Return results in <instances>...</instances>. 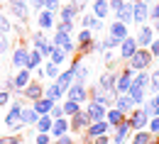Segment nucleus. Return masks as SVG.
I'll use <instances>...</instances> for the list:
<instances>
[{
    "mask_svg": "<svg viewBox=\"0 0 159 144\" xmlns=\"http://www.w3.org/2000/svg\"><path fill=\"white\" fill-rule=\"evenodd\" d=\"M37 117H39V115L34 112V107H32V110H25V107H22V115H20V122L22 124H34V122H37Z\"/></svg>",
    "mask_w": 159,
    "mask_h": 144,
    "instance_id": "34",
    "label": "nucleus"
},
{
    "mask_svg": "<svg viewBox=\"0 0 159 144\" xmlns=\"http://www.w3.org/2000/svg\"><path fill=\"white\" fill-rule=\"evenodd\" d=\"M149 132H152V134H157V132H159V117H157V115L149 120Z\"/></svg>",
    "mask_w": 159,
    "mask_h": 144,
    "instance_id": "45",
    "label": "nucleus"
},
{
    "mask_svg": "<svg viewBox=\"0 0 159 144\" xmlns=\"http://www.w3.org/2000/svg\"><path fill=\"white\" fill-rule=\"evenodd\" d=\"M49 115L57 120V117H64V110H61L59 105H52V110H49Z\"/></svg>",
    "mask_w": 159,
    "mask_h": 144,
    "instance_id": "47",
    "label": "nucleus"
},
{
    "mask_svg": "<svg viewBox=\"0 0 159 144\" xmlns=\"http://www.w3.org/2000/svg\"><path fill=\"white\" fill-rule=\"evenodd\" d=\"M108 127H110V124L105 122V120L91 122V124H88V137H91V139H96V137H100V134H105V132H108Z\"/></svg>",
    "mask_w": 159,
    "mask_h": 144,
    "instance_id": "18",
    "label": "nucleus"
},
{
    "mask_svg": "<svg viewBox=\"0 0 159 144\" xmlns=\"http://www.w3.org/2000/svg\"><path fill=\"white\" fill-rule=\"evenodd\" d=\"M57 29H61V32H71V29H74V22H69V20H61L59 24H57Z\"/></svg>",
    "mask_w": 159,
    "mask_h": 144,
    "instance_id": "42",
    "label": "nucleus"
},
{
    "mask_svg": "<svg viewBox=\"0 0 159 144\" xmlns=\"http://www.w3.org/2000/svg\"><path fill=\"white\" fill-rule=\"evenodd\" d=\"M152 59H154V56L149 54V49H137V51L127 59V63H130L132 71H144V68L152 63Z\"/></svg>",
    "mask_w": 159,
    "mask_h": 144,
    "instance_id": "1",
    "label": "nucleus"
},
{
    "mask_svg": "<svg viewBox=\"0 0 159 144\" xmlns=\"http://www.w3.org/2000/svg\"><path fill=\"white\" fill-rule=\"evenodd\" d=\"M83 27H88V29H96V32H100V29H103V22H100L96 15H83Z\"/></svg>",
    "mask_w": 159,
    "mask_h": 144,
    "instance_id": "33",
    "label": "nucleus"
},
{
    "mask_svg": "<svg viewBox=\"0 0 159 144\" xmlns=\"http://www.w3.org/2000/svg\"><path fill=\"white\" fill-rule=\"evenodd\" d=\"M5 37H7V34H2V32H0V54L7 49V39H5Z\"/></svg>",
    "mask_w": 159,
    "mask_h": 144,
    "instance_id": "53",
    "label": "nucleus"
},
{
    "mask_svg": "<svg viewBox=\"0 0 159 144\" xmlns=\"http://www.w3.org/2000/svg\"><path fill=\"white\" fill-rule=\"evenodd\" d=\"M54 15H57V12H52V10H47V7L39 10V15H37V24H39V29H44V32L52 29V27H54Z\"/></svg>",
    "mask_w": 159,
    "mask_h": 144,
    "instance_id": "11",
    "label": "nucleus"
},
{
    "mask_svg": "<svg viewBox=\"0 0 159 144\" xmlns=\"http://www.w3.org/2000/svg\"><path fill=\"white\" fill-rule=\"evenodd\" d=\"M93 34H96V32H93V29H88V27H86V29H81V32H79V44H81V46L91 44V41H93Z\"/></svg>",
    "mask_w": 159,
    "mask_h": 144,
    "instance_id": "36",
    "label": "nucleus"
},
{
    "mask_svg": "<svg viewBox=\"0 0 159 144\" xmlns=\"http://www.w3.org/2000/svg\"><path fill=\"white\" fill-rule=\"evenodd\" d=\"M93 142H96V144H108V137H105V134H100V137H96Z\"/></svg>",
    "mask_w": 159,
    "mask_h": 144,
    "instance_id": "54",
    "label": "nucleus"
},
{
    "mask_svg": "<svg viewBox=\"0 0 159 144\" xmlns=\"http://www.w3.org/2000/svg\"><path fill=\"white\" fill-rule=\"evenodd\" d=\"M127 95H130L132 105H142V103H144V88H137V85H132V83H130Z\"/></svg>",
    "mask_w": 159,
    "mask_h": 144,
    "instance_id": "24",
    "label": "nucleus"
},
{
    "mask_svg": "<svg viewBox=\"0 0 159 144\" xmlns=\"http://www.w3.org/2000/svg\"><path fill=\"white\" fill-rule=\"evenodd\" d=\"M130 129H132V127H130V122H127V120H122V122L118 124V129H115V139H113V142H115V144H122L125 139H127Z\"/></svg>",
    "mask_w": 159,
    "mask_h": 144,
    "instance_id": "22",
    "label": "nucleus"
},
{
    "mask_svg": "<svg viewBox=\"0 0 159 144\" xmlns=\"http://www.w3.org/2000/svg\"><path fill=\"white\" fill-rule=\"evenodd\" d=\"M122 120H125V112H122V110H118L115 105H113L110 110H105V122H108V124L118 127V124L122 122Z\"/></svg>",
    "mask_w": 159,
    "mask_h": 144,
    "instance_id": "16",
    "label": "nucleus"
},
{
    "mask_svg": "<svg viewBox=\"0 0 159 144\" xmlns=\"http://www.w3.org/2000/svg\"><path fill=\"white\" fill-rule=\"evenodd\" d=\"M7 2H10V5H12V2H17V0H7Z\"/></svg>",
    "mask_w": 159,
    "mask_h": 144,
    "instance_id": "58",
    "label": "nucleus"
},
{
    "mask_svg": "<svg viewBox=\"0 0 159 144\" xmlns=\"http://www.w3.org/2000/svg\"><path fill=\"white\" fill-rule=\"evenodd\" d=\"M52 44H54V46H59V49H64L66 54H71V51H74V41H71V32H61V29H57V34H54Z\"/></svg>",
    "mask_w": 159,
    "mask_h": 144,
    "instance_id": "4",
    "label": "nucleus"
},
{
    "mask_svg": "<svg viewBox=\"0 0 159 144\" xmlns=\"http://www.w3.org/2000/svg\"><path fill=\"white\" fill-rule=\"evenodd\" d=\"M132 85L147 88V85H149V73H137V76H132Z\"/></svg>",
    "mask_w": 159,
    "mask_h": 144,
    "instance_id": "38",
    "label": "nucleus"
},
{
    "mask_svg": "<svg viewBox=\"0 0 159 144\" xmlns=\"http://www.w3.org/2000/svg\"><path fill=\"white\" fill-rule=\"evenodd\" d=\"M44 7H47V10H52V12H59L61 2H59V0H44Z\"/></svg>",
    "mask_w": 159,
    "mask_h": 144,
    "instance_id": "41",
    "label": "nucleus"
},
{
    "mask_svg": "<svg viewBox=\"0 0 159 144\" xmlns=\"http://www.w3.org/2000/svg\"><path fill=\"white\" fill-rule=\"evenodd\" d=\"M108 12H110V5H108V0H93V15L103 20V17H108Z\"/></svg>",
    "mask_w": 159,
    "mask_h": 144,
    "instance_id": "23",
    "label": "nucleus"
},
{
    "mask_svg": "<svg viewBox=\"0 0 159 144\" xmlns=\"http://www.w3.org/2000/svg\"><path fill=\"white\" fill-rule=\"evenodd\" d=\"M147 15H149V7H147V2L144 0H132V22H142L147 20Z\"/></svg>",
    "mask_w": 159,
    "mask_h": 144,
    "instance_id": "6",
    "label": "nucleus"
},
{
    "mask_svg": "<svg viewBox=\"0 0 159 144\" xmlns=\"http://www.w3.org/2000/svg\"><path fill=\"white\" fill-rule=\"evenodd\" d=\"M61 110H64V117H74L76 112H81V103L79 100H66L61 105Z\"/></svg>",
    "mask_w": 159,
    "mask_h": 144,
    "instance_id": "29",
    "label": "nucleus"
},
{
    "mask_svg": "<svg viewBox=\"0 0 159 144\" xmlns=\"http://www.w3.org/2000/svg\"><path fill=\"white\" fill-rule=\"evenodd\" d=\"M66 100H79V103L86 100V88H83L81 81H74L69 88H66Z\"/></svg>",
    "mask_w": 159,
    "mask_h": 144,
    "instance_id": "9",
    "label": "nucleus"
},
{
    "mask_svg": "<svg viewBox=\"0 0 159 144\" xmlns=\"http://www.w3.org/2000/svg\"><path fill=\"white\" fill-rule=\"evenodd\" d=\"M22 90H25L22 95H25V98H30V100H37V98H42V95H44V90L39 88V83H34V81H30L25 88H22Z\"/></svg>",
    "mask_w": 159,
    "mask_h": 144,
    "instance_id": "19",
    "label": "nucleus"
},
{
    "mask_svg": "<svg viewBox=\"0 0 159 144\" xmlns=\"http://www.w3.org/2000/svg\"><path fill=\"white\" fill-rule=\"evenodd\" d=\"M127 122H130V127H132V129H142L144 124L149 122V115H147L144 110H137V112H132V115L127 117Z\"/></svg>",
    "mask_w": 159,
    "mask_h": 144,
    "instance_id": "13",
    "label": "nucleus"
},
{
    "mask_svg": "<svg viewBox=\"0 0 159 144\" xmlns=\"http://www.w3.org/2000/svg\"><path fill=\"white\" fill-rule=\"evenodd\" d=\"M37 144H49V134L47 132H37Z\"/></svg>",
    "mask_w": 159,
    "mask_h": 144,
    "instance_id": "49",
    "label": "nucleus"
},
{
    "mask_svg": "<svg viewBox=\"0 0 159 144\" xmlns=\"http://www.w3.org/2000/svg\"><path fill=\"white\" fill-rule=\"evenodd\" d=\"M52 105H54V100H49V98H37L34 100V112L37 115H49V110H52Z\"/></svg>",
    "mask_w": 159,
    "mask_h": 144,
    "instance_id": "21",
    "label": "nucleus"
},
{
    "mask_svg": "<svg viewBox=\"0 0 159 144\" xmlns=\"http://www.w3.org/2000/svg\"><path fill=\"white\" fill-rule=\"evenodd\" d=\"M52 144H74V139H71L69 134H61V137H57V139H54Z\"/></svg>",
    "mask_w": 159,
    "mask_h": 144,
    "instance_id": "46",
    "label": "nucleus"
},
{
    "mask_svg": "<svg viewBox=\"0 0 159 144\" xmlns=\"http://www.w3.org/2000/svg\"><path fill=\"white\" fill-rule=\"evenodd\" d=\"M27 56H30V51L27 49H15V54H12V66L15 68H25V63H27Z\"/></svg>",
    "mask_w": 159,
    "mask_h": 144,
    "instance_id": "25",
    "label": "nucleus"
},
{
    "mask_svg": "<svg viewBox=\"0 0 159 144\" xmlns=\"http://www.w3.org/2000/svg\"><path fill=\"white\" fill-rule=\"evenodd\" d=\"M149 90H152V93L159 90V71H154V73L149 76Z\"/></svg>",
    "mask_w": 159,
    "mask_h": 144,
    "instance_id": "40",
    "label": "nucleus"
},
{
    "mask_svg": "<svg viewBox=\"0 0 159 144\" xmlns=\"http://www.w3.org/2000/svg\"><path fill=\"white\" fill-rule=\"evenodd\" d=\"M113 105H115L118 110H122L125 115L132 110V100H130V95H127V93H120V95H115V98H113Z\"/></svg>",
    "mask_w": 159,
    "mask_h": 144,
    "instance_id": "17",
    "label": "nucleus"
},
{
    "mask_svg": "<svg viewBox=\"0 0 159 144\" xmlns=\"http://www.w3.org/2000/svg\"><path fill=\"white\" fill-rule=\"evenodd\" d=\"M64 59H66V51L59 49V46H54V49H52V54H49V61L59 66V63H64Z\"/></svg>",
    "mask_w": 159,
    "mask_h": 144,
    "instance_id": "35",
    "label": "nucleus"
},
{
    "mask_svg": "<svg viewBox=\"0 0 159 144\" xmlns=\"http://www.w3.org/2000/svg\"><path fill=\"white\" fill-rule=\"evenodd\" d=\"M152 34H154V32H152L149 27H142V29H139V34L135 37V39H137V46H149V44H152V39H154Z\"/></svg>",
    "mask_w": 159,
    "mask_h": 144,
    "instance_id": "26",
    "label": "nucleus"
},
{
    "mask_svg": "<svg viewBox=\"0 0 159 144\" xmlns=\"http://www.w3.org/2000/svg\"><path fill=\"white\" fill-rule=\"evenodd\" d=\"M10 10H12V15H15L17 20H27V12H30L27 0H17V2H12V5H10Z\"/></svg>",
    "mask_w": 159,
    "mask_h": 144,
    "instance_id": "20",
    "label": "nucleus"
},
{
    "mask_svg": "<svg viewBox=\"0 0 159 144\" xmlns=\"http://www.w3.org/2000/svg\"><path fill=\"white\" fill-rule=\"evenodd\" d=\"M137 49H139V46H137V39H135V37H125V39L120 41V59L127 61Z\"/></svg>",
    "mask_w": 159,
    "mask_h": 144,
    "instance_id": "7",
    "label": "nucleus"
},
{
    "mask_svg": "<svg viewBox=\"0 0 159 144\" xmlns=\"http://www.w3.org/2000/svg\"><path fill=\"white\" fill-rule=\"evenodd\" d=\"M125 37H130V34H127V24H122V22H113V24H110V37H108L110 44H113V49L120 46V41L125 39Z\"/></svg>",
    "mask_w": 159,
    "mask_h": 144,
    "instance_id": "2",
    "label": "nucleus"
},
{
    "mask_svg": "<svg viewBox=\"0 0 159 144\" xmlns=\"http://www.w3.org/2000/svg\"><path fill=\"white\" fill-rule=\"evenodd\" d=\"M154 29H157V32H159V20H154Z\"/></svg>",
    "mask_w": 159,
    "mask_h": 144,
    "instance_id": "57",
    "label": "nucleus"
},
{
    "mask_svg": "<svg viewBox=\"0 0 159 144\" xmlns=\"http://www.w3.org/2000/svg\"><path fill=\"white\" fill-rule=\"evenodd\" d=\"M108 5H110V10H113V12H120V10L125 7V2H122V0H110Z\"/></svg>",
    "mask_w": 159,
    "mask_h": 144,
    "instance_id": "44",
    "label": "nucleus"
},
{
    "mask_svg": "<svg viewBox=\"0 0 159 144\" xmlns=\"http://www.w3.org/2000/svg\"><path fill=\"white\" fill-rule=\"evenodd\" d=\"M115 17H118V22H122V24H130V22H132V2H125V7H122L120 12H115Z\"/></svg>",
    "mask_w": 159,
    "mask_h": 144,
    "instance_id": "28",
    "label": "nucleus"
},
{
    "mask_svg": "<svg viewBox=\"0 0 159 144\" xmlns=\"http://www.w3.org/2000/svg\"><path fill=\"white\" fill-rule=\"evenodd\" d=\"M12 81H15V90H22L27 83L32 81V71H30V68H20V73H15Z\"/></svg>",
    "mask_w": 159,
    "mask_h": 144,
    "instance_id": "15",
    "label": "nucleus"
},
{
    "mask_svg": "<svg viewBox=\"0 0 159 144\" xmlns=\"http://www.w3.org/2000/svg\"><path fill=\"white\" fill-rule=\"evenodd\" d=\"M132 76H135V71L132 68H127V71H120L118 73V81H115V93H127V88H130V83H132Z\"/></svg>",
    "mask_w": 159,
    "mask_h": 144,
    "instance_id": "8",
    "label": "nucleus"
},
{
    "mask_svg": "<svg viewBox=\"0 0 159 144\" xmlns=\"http://www.w3.org/2000/svg\"><path fill=\"white\" fill-rule=\"evenodd\" d=\"M61 93H64V88H61L59 83L54 81L49 88H47V90H44V98H49V100H54V103H57V100L61 98Z\"/></svg>",
    "mask_w": 159,
    "mask_h": 144,
    "instance_id": "30",
    "label": "nucleus"
},
{
    "mask_svg": "<svg viewBox=\"0 0 159 144\" xmlns=\"http://www.w3.org/2000/svg\"><path fill=\"white\" fill-rule=\"evenodd\" d=\"M149 17H152V20H159V5L152 10V15H149Z\"/></svg>",
    "mask_w": 159,
    "mask_h": 144,
    "instance_id": "56",
    "label": "nucleus"
},
{
    "mask_svg": "<svg viewBox=\"0 0 159 144\" xmlns=\"http://www.w3.org/2000/svg\"><path fill=\"white\" fill-rule=\"evenodd\" d=\"M71 2H74V5L79 7V10H83V5H86V0H71Z\"/></svg>",
    "mask_w": 159,
    "mask_h": 144,
    "instance_id": "55",
    "label": "nucleus"
},
{
    "mask_svg": "<svg viewBox=\"0 0 159 144\" xmlns=\"http://www.w3.org/2000/svg\"><path fill=\"white\" fill-rule=\"evenodd\" d=\"M39 63H42V54L37 51V49H32V51H30V56H27V63H25V68L34 71V68H37Z\"/></svg>",
    "mask_w": 159,
    "mask_h": 144,
    "instance_id": "32",
    "label": "nucleus"
},
{
    "mask_svg": "<svg viewBox=\"0 0 159 144\" xmlns=\"http://www.w3.org/2000/svg\"><path fill=\"white\" fill-rule=\"evenodd\" d=\"M44 76H47V78H54V81H57V76H59V66L49 61L47 66H44Z\"/></svg>",
    "mask_w": 159,
    "mask_h": 144,
    "instance_id": "39",
    "label": "nucleus"
},
{
    "mask_svg": "<svg viewBox=\"0 0 159 144\" xmlns=\"http://www.w3.org/2000/svg\"><path fill=\"white\" fill-rule=\"evenodd\" d=\"M152 139H154L152 132H137L135 139H132V144H152Z\"/></svg>",
    "mask_w": 159,
    "mask_h": 144,
    "instance_id": "37",
    "label": "nucleus"
},
{
    "mask_svg": "<svg viewBox=\"0 0 159 144\" xmlns=\"http://www.w3.org/2000/svg\"><path fill=\"white\" fill-rule=\"evenodd\" d=\"M149 54H152V56H159V39H152V44H149Z\"/></svg>",
    "mask_w": 159,
    "mask_h": 144,
    "instance_id": "48",
    "label": "nucleus"
},
{
    "mask_svg": "<svg viewBox=\"0 0 159 144\" xmlns=\"http://www.w3.org/2000/svg\"><path fill=\"white\" fill-rule=\"evenodd\" d=\"M20 115H22V105L20 103H15L12 107H10V112L5 115V124L12 129V132H17L22 127V122H20Z\"/></svg>",
    "mask_w": 159,
    "mask_h": 144,
    "instance_id": "3",
    "label": "nucleus"
},
{
    "mask_svg": "<svg viewBox=\"0 0 159 144\" xmlns=\"http://www.w3.org/2000/svg\"><path fill=\"white\" fill-rule=\"evenodd\" d=\"M88 124H91V117H88L86 112H76V115L71 117V122H69V129L79 132V129H88Z\"/></svg>",
    "mask_w": 159,
    "mask_h": 144,
    "instance_id": "12",
    "label": "nucleus"
},
{
    "mask_svg": "<svg viewBox=\"0 0 159 144\" xmlns=\"http://www.w3.org/2000/svg\"><path fill=\"white\" fill-rule=\"evenodd\" d=\"M7 100H10V93H7V90H0V107L7 105Z\"/></svg>",
    "mask_w": 159,
    "mask_h": 144,
    "instance_id": "51",
    "label": "nucleus"
},
{
    "mask_svg": "<svg viewBox=\"0 0 159 144\" xmlns=\"http://www.w3.org/2000/svg\"><path fill=\"white\" fill-rule=\"evenodd\" d=\"M0 144H20L17 134H10V137H0Z\"/></svg>",
    "mask_w": 159,
    "mask_h": 144,
    "instance_id": "43",
    "label": "nucleus"
},
{
    "mask_svg": "<svg viewBox=\"0 0 159 144\" xmlns=\"http://www.w3.org/2000/svg\"><path fill=\"white\" fill-rule=\"evenodd\" d=\"M76 12H79V7H76L74 2H69V5H64V7H59V17H61V20H69V22H74V17H76Z\"/></svg>",
    "mask_w": 159,
    "mask_h": 144,
    "instance_id": "27",
    "label": "nucleus"
},
{
    "mask_svg": "<svg viewBox=\"0 0 159 144\" xmlns=\"http://www.w3.org/2000/svg\"><path fill=\"white\" fill-rule=\"evenodd\" d=\"M32 44H34V49L39 51L42 56H49V54H52V49H54V44H52V41L47 39L44 29H42L39 34H34V37H32Z\"/></svg>",
    "mask_w": 159,
    "mask_h": 144,
    "instance_id": "5",
    "label": "nucleus"
},
{
    "mask_svg": "<svg viewBox=\"0 0 159 144\" xmlns=\"http://www.w3.org/2000/svg\"><path fill=\"white\" fill-rule=\"evenodd\" d=\"M66 132H69V120H66V117H57V120L52 122V129H49V134L57 139V137L66 134Z\"/></svg>",
    "mask_w": 159,
    "mask_h": 144,
    "instance_id": "14",
    "label": "nucleus"
},
{
    "mask_svg": "<svg viewBox=\"0 0 159 144\" xmlns=\"http://www.w3.org/2000/svg\"><path fill=\"white\" fill-rule=\"evenodd\" d=\"M86 115L91 117V122H98V120H105V105L96 103V100H91L88 107H86Z\"/></svg>",
    "mask_w": 159,
    "mask_h": 144,
    "instance_id": "10",
    "label": "nucleus"
},
{
    "mask_svg": "<svg viewBox=\"0 0 159 144\" xmlns=\"http://www.w3.org/2000/svg\"><path fill=\"white\" fill-rule=\"evenodd\" d=\"M149 105L154 107V112H157V115H159V90H157V95H154V98L149 100Z\"/></svg>",
    "mask_w": 159,
    "mask_h": 144,
    "instance_id": "52",
    "label": "nucleus"
},
{
    "mask_svg": "<svg viewBox=\"0 0 159 144\" xmlns=\"http://www.w3.org/2000/svg\"><path fill=\"white\" fill-rule=\"evenodd\" d=\"M52 122H54V117H52V115H39V117H37V132H49V129H52Z\"/></svg>",
    "mask_w": 159,
    "mask_h": 144,
    "instance_id": "31",
    "label": "nucleus"
},
{
    "mask_svg": "<svg viewBox=\"0 0 159 144\" xmlns=\"http://www.w3.org/2000/svg\"><path fill=\"white\" fill-rule=\"evenodd\" d=\"M27 2H30V5H32L37 12H39V10H44V0H27Z\"/></svg>",
    "mask_w": 159,
    "mask_h": 144,
    "instance_id": "50",
    "label": "nucleus"
},
{
    "mask_svg": "<svg viewBox=\"0 0 159 144\" xmlns=\"http://www.w3.org/2000/svg\"><path fill=\"white\" fill-rule=\"evenodd\" d=\"M157 5H159V0H157Z\"/></svg>",
    "mask_w": 159,
    "mask_h": 144,
    "instance_id": "59",
    "label": "nucleus"
}]
</instances>
